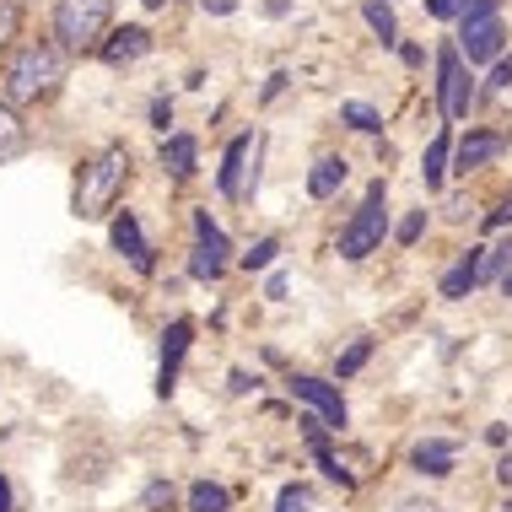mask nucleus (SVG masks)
I'll use <instances>...</instances> for the list:
<instances>
[{
    "instance_id": "obj_1",
    "label": "nucleus",
    "mask_w": 512,
    "mask_h": 512,
    "mask_svg": "<svg viewBox=\"0 0 512 512\" xmlns=\"http://www.w3.org/2000/svg\"><path fill=\"white\" fill-rule=\"evenodd\" d=\"M65 81V49L60 44H17L0 60V103L11 108H33L60 92Z\"/></svg>"
},
{
    "instance_id": "obj_2",
    "label": "nucleus",
    "mask_w": 512,
    "mask_h": 512,
    "mask_svg": "<svg viewBox=\"0 0 512 512\" xmlns=\"http://www.w3.org/2000/svg\"><path fill=\"white\" fill-rule=\"evenodd\" d=\"M124 184H130V151H124L119 141H108V146L98 151V157L81 162V173H76V195H71V211H76L81 221H103V216L119 205Z\"/></svg>"
},
{
    "instance_id": "obj_3",
    "label": "nucleus",
    "mask_w": 512,
    "mask_h": 512,
    "mask_svg": "<svg viewBox=\"0 0 512 512\" xmlns=\"http://www.w3.org/2000/svg\"><path fill=\"white\" fill-rule=\"evenodd\" d=\"M114 0H54V44L65 54H87L108 38Z\"/></svg>"
},
{
    "instance_id": "obj_4",
    "label": "nucleus",
    "mask_w": 512,
    "mask_h": 512,
    "mask_svg": "<svg viewBox=\"0 0 512 512\" xmlns=\"http://www.w3.org/2000/svg\"><path fill=\"white\" fill-rule=\"evenodd\" d=\"M383 195H389V189H383V178H378V184L367 189V200L351 211V221H345V232H340V259H351V265H356V259H367L372 248L383 243V232H389Z\"/></svg>"
},
{
    "instance_id": "obj_5",
    "label": "nucleus",
    "mask_w": 512,
    "mask_h": 512,
    "mask_svg": "<svg viewBox=\"0 0 512 512\" xmlns=\"http://www.w3.org/2000/svg\"><path fill=\"white\" fill-rule=\"evenodd\" d=\"M459 54L464 65H491L502 60V17H496V0H469V11L459 17Z\"/></svg>"
},
{
    "instance_id": "obj_6",
    "label": "nucleus",
    "mask_w": 512,
    "mask_h": 512,
    "mask_svg": "<svg viewBox=\"0 0 512 512\" xmlns=\"http://www.w3.org/2000/svg\"><path fill=\"white\" fill-rule=\"evenodd\" d=\"M437 103H442L448 119H464L469 103H475V81H469V65H464L459 44L437 49Z\"/></svg>"
},
{
    "instance_id": "obj_7",
    "label": "nucleus",
    "mask_w": 512,
    "mask_h": 512,
    "mask_svg": "<svg viewBox=\"0 0 512 512\" xmlns=\"http://www.w3.org/2000/svg\"><path fill=\"white\" fill-rule=\"evenodd\" d=\"M216 184L227 200H248L259 189V135H238L216 168Z\"/></svg>"
},
{
    "instance_id": "obj_8",
    "label": "nucleus",
    "mask_w": 512,
    "mask_h": 512,
    "mask_svg": "<svg viewBox=\"0 0 512 512\" xmlns=\"http://www.w3.org/2000/svg\"><path fill=\"white\" fill-rule=\"evenodd\" d=\"M292 399H302V405H308L313 415H324L329 432H340V426H345V399H340L335 383L308 378V372H302V378H292Z\"/></svg>"
},
{
    "instance_id": "obj_9",
    "label": "nucleus",
    "mask_w": 512,
    "mask_h": 512,
    "mask_svg": "<svg viewBox=\"0 0 512 512\" xmlns=\"http://www.w3.org/2000/svg\"><path fill=\"white\" fill-rule=\"evenodd\" d=\"M189 340H195V324H189V318H173L168 335H162V367H157V394L162 399L178 389V367H184V356H189Z\"/></svg>"
},
{
    "instance_id": "obj_10",
    "label": "nucleus",
    "mask_w": 512,
    "mask_h": 512,
    "mask_svg": "<svg viewBox=\"0 0 512 512\" xmlns=\"http://www.w3.org/2000/svg\"><path fill=\"white\" fill-rule=\"evenodd\" d=\"M108 238H114V248H119V254L130 259V265L141 270V275L157 270V248L146 243V232H141V221H135V211H119L114 227H108Z\"/></svg>"
},
{
    "instance_id": "obj_11",
    "label": "nucleus",
    "mask_w": 512,
    "mask_h": 512,
    "mask_svg": "<svg viewBox=\"0 0 512 512\" xmlns=\"http://www.w3.org/2000/svg\"><path fill=\"white\" fill-rule=\"evenodd\" d=\"M410 464H415V475H426V480H448V475H453V464H459V442H448V437H426V442H415Z\"/></svg>"
},
{
    "instance_id": "obj_12",
    "label": "nucleus",
    "mask_w": 512,
    "mask_h": 512,
    "mask_svg": "<svg viewBox=\"0 0 512 512\" xmlns=\"http://www.w3.org/2000/svg\"><path fill=\"white\" fill-rule=\"evenodd\" d=\"M146 49H151V33H146V27H135V22L130 27H114V33L98 44V54L114 65V71H119V65H130V60H141Z\"/></svg>"
},
{
    "instance_id": "obj_13",
    "label": "nucleus",
    "mask_w": 512,
    "mask_h": 512,
    "mask_svg": "<svg viewBox=\"0 0 512 512\" xmlns=\"http://www.w3.org/2000/svg\"><path fill=\"white\" fill-rule=\"evenodd\" d=\"M507 151L502 135H486V130H475V135H464L459 146H453V168L459 173H475V168H486V162H496Z\"/></svg>"
},
{
    "instance_id": "obj_14",
    "label": "nucleus",
    "mask_w": 512,
    "mask_h": 512,
    "mask_svg": "<svg viewBox=\"0 0 512 512\" xmlns=\"http://www.w3.org/2000/svg\"><path fill=\"white\" fill-rule=\"evenodd\" d=\"M480 254H486V248H469L459 265L442 275V297H448V302H464V297L480 286Z\"/></svg>"
},
{
    "instance_id": "obj_15",
    "label": "nucleus",
    "mask_w": 512,
    "mask_h": 512,
    "mask_svg": "<svg viewBox=\"0 0 512 512\" xmlns=\"http://www.w3.org/2000/svg\"><path fill=\"white\" fill-rule=\"evenodd\" d=\"M27 146H33V135H27V124L17 119V108L0 103V168H6V162H17Z\"/></svg>"
},
{
    "instance_id": "obj_16",
    "label": "nucleus",
    "mask_w": 512,
    "mask_h": 512,
    "mask_svg": "<svg viewBox=\"0 0 512 512\" xmlns=\"http://www.w3.org/2000/svg\"><path fill=\"white\" fill-rule=\"evenodd\" d=\"M195 254L205 259H216L221 270H227V254H232V243H227V232L211 221V211H195Z\"/></svg>"
},
{
    "instance_id": "obj_17",
    "label": "nucleus",
    "mask_w": 512,
    "mask_h": 512,
    "mask_svg": "<svg viewBox=\"0 0 512 512\" xmlns=\"http://www.w3.org/2000/svg\"><path fill=\"white\" fill-rule=\"evenodd\" d=\"M345 184V157H318L313 173H308V195L313 200H335Z\"/></svg>"
},
{
    "instance_id": "obj_18",
    "label": "nucleus",
    "mask_w": 512,
    "mask_h": 512,
    "mask_svg": "<svg viewBox=\"0 0 512 512\" xmlns=\"http://www.w3.org/2000/svg\"><path fill=\"white\" fill-rule=\"evenodd\" d=\"M448 162H453V135H448V130H437V135H432V146H426V157H421L426 189H437L442 178H448Z\"/></svg>"
},
{
    "instance_id": "obj_19",
    "label": "nucleus",
    "mask_w": 512,
    "mask_h": 512,
    "mask_svg": "<svg viewBox=\"0 0 512 512\" xmlns=\"http://www.w3.org/2000/svg\"><path fill=\"white\" fill-rule=\"evenodd\" d=\"M195 135H168V141H162V168H168L173 178H189L195 173Z\"/></svg>"
},
{
    "instance_id": "obj_20",
    "label": "nucleus",
    "mask_w": 512,
    "mask_h": 512,
    "mask_svg": "<svg viewBox=\"0 0 512 512\" xmlns=\"http://www.w3.org/2000/svg\"><path fill=\"white\" fill-rule=\"evenodd\" d=\"M232 507V491L216 486V480H195L189 486V512H227Z\"/></svg>"
},
{
    "instance_id": "obj_21",
    "label": "nucleus",
    "mask_w": 512,
    "mask_h": 512,
    "mask_svg": "<svg viewBox=\"0 0 512 512\" xmlns=\"http://www.w3.org/2000/svg\"><path fill=\"white\" fill-rule=\"evenodd\" d=\"M362 17H367V27L383 38V44H399V22H394L389 0H362Z\"/></svg>"
},
{
    "instance_id": "obj_22",
    "label": "nucleus",
    "mask_w": 512,
    "mask_h": 512,
    "mask_svg": "<svg viewBox=\"0 0 512 512\" xmlns=\"http://www.w3.org/2000/svg\"><path fill=\"white\" fill-rule=\"evenodd\" d=\"M507 275H512V238L480 254V286H486V281H507Z\"/></svg>"
},
{
    "instance_id": "obj_23",
    "label": "nucleus",
    "mask_w": 512,
    "mask_h": 512,
    "mask_svg": "<svg viewBox=\"0 0 512 512\" xmlns=\"http://www.w3.org/2000/svg\"><path fill=\"white\" fill-rule=\"evenodd\" d=\"M275 512H318V496H313V486H302V480H292V486H281V496H275Z\"/></svg>"
},
{
    "instance_id": "obj_24",
    "label": "nucleus",
    "mask_w": 512,
    "mask_h": 512,
    "mask_svg": "<svg viewBox=\"0 0 512 512\" xmlns=\"http://www.w3.org/2000/svg\"><path fill=\"white\" fill-rule=\"evenodd\" d=\"M340 119L351 124V130H362V135H378L383 130V119H378V108H372V103H345Z\"/></svg>"
},
{
    "instance_id": "obj_25",
    "label": "nucleus",
    "mask_w": 512,
    "mask_h": 512,
    "mask_svg": "<svg viewBox=\"0 0 512 512\" xmlns=\"http://www.w3.org/2000/svg\"><path fill=\"white\" fill-rule=\"evenodd\" d=\"M275 254H281V238H259V243L238 259V265H243L248 275H254V270H270V265H275Z\"/></svg>"
},
{
    "instance_id": "obj_26",
    "label": "nucleus",
    "mask_w": 512,
    "mask_h": 512,
    "mask_svg": "<svg viewBox=\"0 0 512 512\" xmlns=\"http://www.w3.org/2000/svg\"><path fill=\"white\" fill-rule=\"evenodd\" d=\"M367 356H372V340H351V345L340 351L335 372H340V378H351V372H362V367H367Z\"/></svg>"
},
{
    "instance_id": "obj_27",
    "label": "nucleus",
    "mask_w": 512,
    "mask_h": 512,
    "mask_svg": "<svg viewBox=\"0 0 512 512\" xmlns=\"http://www.w3.org/2000/svg\"><path fill=\"white\" fill-rule=\"evenodd\" d=\"M17 27H22V6H17V0H0V54H11Z\"/></svg>"
},
{
    "instance_id": "obj_28",
    "label": "nucleus",
    "mask_w": 512,
    "mask_h": 512,
    "mask_svg": "<svg viewBox=\"0 0 512 512\" xmlns=\"http://www.w3.org/2000/svg\"><path fill=\"white\" fill-rule=\"evenodd\" d=\"M426 11H432L437 22H459L469 11V0H426Z\"/></svg>"
},
{
    "instance_id": "obj_29",
    "label": "nucleus",
    "mask_w": 512,
    "mask_h": 512,
    "mask_svg": "<svg viewBox=\"0 0 512 512\" xmlns=\"http://www.w3.org/2000/svg\"><path fill=\"white\" fill-rule=\"evenodd\" d=\"M141 502H146L151 512H162V507H173V486H168V480H151V486H146V496H141Z\"/></svg>"
},
{
    "instance_id": "obj_30",
    "label": "nucleus",
    "mask_w": 512,
    "mask_h": 512,
    "mask_svg": "<svg viewBox=\"0 0 512 512\" xmlns=\"http://www.w3.org/2000/svg\"><path fill=\"white\" fill-rule=\"evenodd\" d=\"M421 232H426V211H410L405 221H399V232H394V238H399V243H405V248H410L415 238H421Z\"/></svg>"
},
{
    "instance_id": "obj_31",
    "label": "nucleus",
    "mask_w": 512,
    "mask_h": 512,
    "mask_svg": "<svg viewBox=\"0 0 512 512\" xmlns=\"http://www.w3.org/2000/svg\"><path fill=\"white\" fill-rule=\"evenodd\" d=\"M151 124H157L162 135H168V124H173V103H168V98H157V103H151Z\"/></svg>"
},
{
    "instance_id": "obj_32",
    "label": "nucleus",
    "mask_w": 512,
    "mask_h": 512,
    "mask_svg": "<svg viewBox=\"0 0 512 512\" xmlns=\"http://www.w3.org/2000/svg\"><path fill=\"white\" fill-rule=\"evenodd\" d=\"M394 512H442V507L432 502V496H405V502H399Z\"/></svg>"
},
{
    "instance_id": "obj_33",
    "label": "nucleus",
    "mask_w": 512,
    "mask_h": 512,
    "mask_svg": "<svg viewBox=\"0 0 512 512\" xmlns=\"http://www.w3.org/2000/svg\"><path fill=\"white\" fill-rule=\"evenodd\" d=\"M286 81H292V76H286V71H275V76L265 81V92H259V98H265V103H275V98L286 92Z\"/></svg>"
},
{
    "instance_id": "obj_34",
    "label": "nucleus",
    "mask_w": 512,
    "mask_h": 512,
    "mask_svg": "<svg viewBox=\"0 0 512 512\" xmlns=\"http://www.w3.org/2000/svg\"><path fill=\"white\" fill-rule=\"evenodd\" d=\"M491 87H496V92H507V87H512V60H496V71H491Z\"/></svg>"
},
{
    "instance_id": "obj_35",
    "label": "nucleus",
    "mask_w": 512,
    "mask_h": 512,
    "mask_svg": "<svg viewBox=\"0 0 512 512\" xmlns=\"http://www.w3.org/2000/svg\"><path fill=\"white\" fill-rule=\"evenodd\" d=\"M227 389H232V394H248V389H259V378H248V372L238 367V372L227 378Z\"/></svg>"
},
{
    "instance_id": "obj_36",
    "label": "nucleus",
    "mask_w": 512,
    "mask_h": 512,
    "mask_svg": "<svg viewBox=\"0 0 512 512\" xmlns=\"http://www.w3.org/2000/svg\"><path fill=\"white\" fill-rule=\"evenodd\" d=\"M205 11H211V17H227V11H238V0H200Z\"/></svg>"
},
{
    "instance_id": "obj_37",
    "label": "nucleus",
    "mask_w": 512,
    "mask_h": 512,
    "mask_svg": "<svg viewBox=\"0 0 512 512\" xmlns=\"http://www.w3.org/2000/svg\"><path fill=\"white\" fill-rule=\"evenodd\" d=\"M265 297H270V302L286 297V275H270V281H265Z\"/></svg>"
},
{
    "instance_id": "obj_38",
    "label": "nucleus",
    "mask_w": 512,
    "mask_h": 512,
    "mask_svg": "<svg viewBox=\"0 0 512 512\" xmlns=\"http://www.w3.org/2000/svg\"><path fill=\"white\" fill-rule=\"evenodd\" d=\"M486 221H491V227H507V221H512V200H502V205H496V211H491Z\"/></svg>"
},
{
    "instance_id": "obj_39",
    "label": "nucleus",
    "mask_w": 512,
    "mask_h": 512,
    "mask_svg": "<svg viewBox=\"0 0 512 512\" xmlns=\"http://www.w3.org/2000/svg\"><path fill=\"white\" fill-rule=\"evenodd\" d=\"M496 480H502V486L512 491V453H507V459H502V464H496Z\"/></svg>"
},
{
    "instance_id": "obj_40",
    "label": "nucleus",
    "mask_w": 512,
    "mask_h": 512,
    "mask_svg": "<svg viewBox=\"0 0 512 512\" xmlns=\"http://www.w3.org/2000/svg\"><path fill=\"white\" fill-rule=\"evenodd\" d=\"M265 11H270V17H286V11H292V0H265Z\"/></svg>"
},
{
    "instance_id": "obj_41",
    "label": "nucleus",
    "mask_w": 512,
    "mask_h": 512,
    "mask_svg": "<svg viewBox=\"0 0 512 512\" xmlns=\"http://www.w3.org/2000/svg\"><path fill=\"white\" fill-rule=\"evenodd\" d=\"M0 512H11V480L0 475Z\"/></svg>"
},
{
    "instance_id": "obj_42",
    "label": "nucleus",
    "mask_w": 512,
    "mask_h": 512,
    "mask_svg": "<svg viewBox=\"0 0 512 512\" xmlns=\"http://www.w3.org/2000/svg\"><path fill=\"white\" fill-rule=\"evenodd\" d=\"M141 6H146V11H162V6H168V0H141Z\"/></svg>"
},
{
    "instance_id": "obj_43",
    "label": "nucleus",
    "mask_w": 512,
    "mask_h": 512,
    "mask_svg": "<svg viewBox=\"0 0 512 512\" xmlns=\"http://www.w3.org/2000/svg\"><path fill=\"white\" fill-rule=\"evenodd\" d=\"M502 292H507V297H512V275H507V281H502Z\"/></svg>"
},
{
    "instance_id": "obj_44",
    "label": "nucleus",
    "mask_w": 512,
    "mask_h": 512,
    "mask_svg": "<svg viewBox=\"0 0 512 512\" xmlns=\"http://www.w3.org/2000/svg\"><path fill=\"white\" fill-rule=\"evenodd\" d=\"M502 512H512V496H507V502H502Z\"/></svg>"
}]
</instances>
